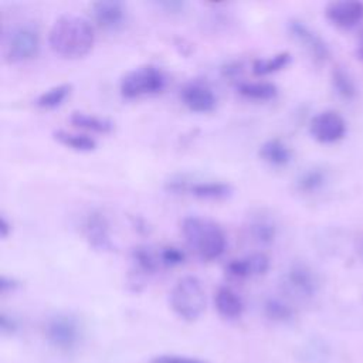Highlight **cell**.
Listing matches in <instances>:
<instances>
[{
  "instance_id": "6da1fadb",
  "label": "cell",
  "mask_w": 363,
  "mask_h": 363,
  "mask_svg": "<svg viewBox=\"0 0 363 363\" xmlns=\"http://www.w3.org/2000/svg\"><path fill=\"white\" fill-rule=\"evenodd\" d=\"M95 41V33L91 23L75 14L58 17L48 34L50 48L60 57L77 60L86 55Z\"/></svg>"
},
{
  "instance_id": "7a4b0ae2",
  "label": "cell",
  "mask_w": 363,
  "mask_h": 363,
  "mask_svg": "<svg viewBox=\"0 0 363 363\" xmlns=\"http://www.w3.org/2000/svg\"><path fill=\"white\" fill-rule=\"evenodd\" d=\"M186 242L203 259H216L225 250V234L218 224L199 216H189L182 223Z\"/></svg>"
},
{
  "instance_id": "3957f363",
  "label": "cell",
  "mask_w": 363,
  "mask_h": 363,
  "mask_svg": "<svg viewBox=\"0 0 363 363\" xmlns=\"http://www.w3.org/2000/svg\"><path fill=\"white\" fill-rule=\"evenodd\" d=\"M170 306L183 320L193 322L201 316L206 308V294L199 278L187 275L180 278L170 292Z\"/></svg>"
},
{
  "instance_id": "277c9868",
  "label": "cell",
  "mask_w": 363,
  "mask_h": 363,
  "mask_svg": "<svg viewBox=\"0 0 363 363\" xmlns=\"http://www.w3.org/2000/svg\"><path fill=\"white\" fill-rule=\"evenodd\" d=\"M166 86L164 72L155 65H143L129 71L121 81V94L132 99L145 95H155Z\"/></svg>"
},
{
  "instance_id": "5b68a950",
  "label": "cell",
  "mask_w": 363,
  "mask_h": 363,
  "mask_svg": "<svg viewBox=\"0 0 363 363\" xmlns=\"http://www.w3.org/2000/svg\"><path fill=\"white\" fill-rule=\"evenodd\" d=\"M81 325L67 313L51 316L45 323V337L48 343L60 352H72L81 342Z\"/></svg>"
},
{
  "instance_id": "8992f818",
  "label": "cell",
  "mask_w": 363,
  "mask_h": 363,
  "mask_svg": "<svg viewBox=\"0 0 363 363\" xmlns=\"http://www.w3.org/2000/svg\"><path fill=\"white\" fill-rule=\"evenodd\" d=\"M282 289L286 295L298 301H306L318 292V277L312 268L303 262H292L282 274Z\"/></svg>"
},
{
  "instance_id": "52a82bcc",
  "label": "cell",
  "mask_w": 363,
  "mask_h": 363,
  "mask_svg": "<svg viewBox=\"0 0 363 363\" xmlns=\"http://www.w3.org/2000/svg\"><path fill=\"white\" fill-rule=\"evenodd\" d=\"M40 50L38 30L31 24L16 27L7 37L4 55L11 64L24 62L34 58Z\"/></svg>"
},
{
  "instance_id": "ba28073f",
  "label": "cell",
  "mask_w": 363,
  "mask_h": 363,
  "mask_svg": "<svg viewBox=\"0 0 363 363\" xmlns=\"http://www.w3.org/2000/svg\"><path fill=\"white\" fill-rule=\"evenodd\" d=\"M309 132L320 143H335L345 136L346 122L337 112L323 111L312 118Z\"/></svg>"
},
{
  "instance_id": "9c48e42d",
  "label": "cell",
  "mask_w": 363,
  "mask_h": 363,
  "mask_svg": "<svg viewBox=\"0 0 363 363\" xmlns=\"http://www.w3.org/2000/svg\"><path fill=\"white\" fill-rule=\"evenodd\" d=\"M288 30L291 35L306 50V52L318 62H325L329 55V47L325 40L315 33L311 27H308L301 20H291L288 23Z\"/></svg>"
},
{
  "instance_id": "30bf717a",
  "label": "cell",
  "mask_w": 363,
  "mask_h": 363,
  "mask_svg": "<svg viewBox=\"0 0 363 363\" xmlns=\"http://www.w3.org/2000/svg\"><path fill=\"white\" fill-rule=\"evenodd\" d=\"M326 18L339 28H352L363 20V3L356 0L332 1L325 9Z\"/></svg>"
},
{
  "instance_id": "8fae6325",
  "label": "cell",
  "mask_w": 363,
  "mask_h": 363,
  "mask_svg": "<svg viewBox=\"0 0 363 363\" xmlns=\"http://www.w3.org/2000/svg\"><path fill=\"white\" fill-rule=\"evenodd\" d=\"M82 231L88 244L96 251H111L112 240L109 234V223L101 211H91L82 225Z\"/></svg>"
},
{
  "instance_id": "7c38bea8",
  "label": "cell",
  "mask_w": 363,
  "mask_h": 363,
  "mask_svg": "<svg viewBox=\"0 0 363 363\" xmlns=\"http://www.w3.org/2000/svg\"><path fill=\"white\" fill-rule=\"evenodd\" d=\"M96 24L106 31H118L126 23V7L118 0H102L92 6Z\"/></svg>"
},
{
  "instance_id": "4fadbf2b",
  "label": "cell",
  "mask_w": 363,
  "mask_h": 363,
  "mask_svg": "<svg viewBox=\"0 0 363 363\" xmlns=\"http://www.w3.org/2000/svg\"><path fill=\"white\" fill-rule=\"evenodd\" d=\"M183 104L193 112L206 113L216 108V96L211 88L201 81L187 82L180 92Z\"/></svg>"
},
{
  "instance_id": "5bb4252c",
  "label": "cell",
  "mask_w": 363,
  "mask_h": 363,
  "mask_svg": "<svg viewBox=\"0 0 363 363\" xmlns=\"http://www.w3.org/2000/svg\"><path fill=\"white\" fill-rule=\"evenodd\" d=\"M269 268V259L264 254H252L233 259L225 265V272L233 278H250L264 275Z\"/></svg>"
},
{
  "instance_id": "9a60e30c",
  "label": "cell",
  "mask_w": 363,
  "mask_h": 363,
  "mask_svg": "<svg viewBox=\"0 0 363 363\" xmlns=\"http://www.w3.org/2000/svg\"><path fill=\"white\" fill-rule=\"evenodd\" d=\"M214 305L224 319H237L244 312V302L241 296L228 286L217 289L214 295Z\"/></svg>"
},
{
  "instance_id": "2e32d148",
  "label": "cell",
  "mask_w": 363,
  "mask_h": 363,
  "mask_svg": "<svg viewBox=\"0 0 363 363\" xmlns=\"http://www.w3.org/2000/svg\"><path fill=\"white\" fill-rule=\"evenodd\" d=\"M259 157L271 166H285L291 162V149L279 139H269L259 146Z\"/></svg>"
},
{
  "instance_id": "e0dca14e",
  "label": "cell",
  "mask_w": 363,
  "mask_h": 363,
  "mask_svg": "<svg viewBox=\"0 0 363 363\" xmlns=\"http://www.w3.org/2000/svg\"><path fill=\"white\" fill-rule=\"evenodd\" d=\"M187 191L194 197L206 200H223L231 196L233 187L221 182H196L189 184Z\"/></svg>"
},
{
  "instance_id": "ac0fdd59",
  "label": "cell",
  "mask_w": 363,
  "mask_h": 363,
  "mask_svg": "<svg viewBox=\"0 0 363 363\" xmlns=\"http://www.w3.org/2000/svg\"><path fill=\"white\" fill-rule=\"evenodd\" d=\"M130 258H132V262H133L136 271L143 275L155 274L159 268V264H162L160 255L155 254L152 251V248L147 245L135 247L130 252Z\"/></svg>"
},
{
  "instance_id": "d6986e66",
  "label": "cell",
  "mask_w": 363,
  "mask_h": 363,
  "mask_svg": "<svg viewBox=\"0 0 363 363\" xmlns=\"http://www.w3.org/2000/svg\"><path fill=\"white\" fill-rule=\"evenodd\" d=\"M240 95L254 101H271L278 95V88L272 82H241L237 85Z\"/></svg>"
},
{
  "instance_id": "ffe728a7",
  "label": "cell",
  "mask_w": 363,
  "mask_h": 363,
  "mask_svg": "<svg viewBox=\"0 0 363 363\" xmlns=\"http://www.w3.org/2000/svg\"><path fill=\"white\" fill-rule=\"evenodd\" d=\"M250 237L252 241L261 245H269L277 235V227L274 221L267 217H255L251 220L248 227Z\"/></svg>"
},
{
  "instance_id": "44dd1931",
  "label": "cell",
  "mask_w": 363,
  "mask_h": 363,
  "mask_svg": "<svg viewBox=\"0 0 363 363\" xmlns=\"http://www.w3.org/2000/svg\"><path fill=\"white\" fill-rule=\"evenodd\" d=\"M54 139L58 140L61 145L78 150V152H91L96 147V140L88 135H81V133H71L62 129H58L52 133Z\"/></svg>"
},
{
  "instance_id": "7402d4cb",
  "label": "cell",
  "mask_w": 363,
  "mask_h": 363,
  "mask_svg": "<svg viewBox=\"0 0 363 363\" xmlns=\"http://www.w3.org/2000/svg\"><path fill=\"white\" fill-rule=\"evenodd\" d=\"M71 123L84 128L88 130H94L98 133H108L113 129V122L106 119V118H99L95 115H89L85 112H72L69 118Z\"/></svg>"
},
{
  "instance_id": "603a6c76",
  "label": "cell",
  "mask_w": 363,
  "mask_h": 363,
  "mask_svg": "<svg viewBox=\"0 0 363 363\" xmlns=\"http://www.w3.org/2000/svg\"><path fill=\"white\" fill-rule=\"evenodd\" d=\"M332 85H333L335 92L342 99H346V101L353 99L357 94V88H356V84H354L353 78L342 67H336L332 71Z\"/></svg>"
},
{
  "instance_id": "cb8c5ba5",
  "label": "cell",
  "mask_w": 363,
  "mask_h": 363,
  "mask_svg": "<svg viewBox=\"0 0 363 363\" xmlns=\"http://www.w3.org/2000/svg\"><path fill=\"white\" fill-rule=\"evenodd\" d=\"M71 84H61L52 86L37 96L34 104L41 109H54L60 106L71 92Z\"/></svg>"
},
{
  "instance_id": "d4e9b609",
  "label": "cell",
  "mask_w": 363,
  "mask_h": 363,
  "mask_svg": "<svg viewBox=\"0 0 363 363\" xmlns=\"http://www.w3.org/2000/svg\"><path fill=\"white\" fill-rule=\"evenodd\" d=\"M264 313L269 320L278 323H286L294 319L292 306L279 298H268L264 302Z\"/></svg>"
},
{
  "instance_id": "484cf974",
  "label": "cell",
  "mask_w": 363,
  "mask_h": 363,
  "mask_svg": "<svg viewBox=\"0 0 363 363\" xmlns=\"http://www.w3.org/2000/svg\"><path fill=\"white\" fill-rule=\"evenodd\" d=\"M291 62V54L284 51L269 58H259L252 62V72L255 75H268L285 68Z\"/></svg>"
},
{
  "instance_id": "4316f807",
  "label": "cell",
  "mask_w": 363,
  "mask_h": 363,
  "mask_svg": "<svg viewBox=\"0 0 363 363\" xmlns=\"http://www.w3.org/2000/svg\"><path fill=\"white\" fill-rule=\"evenodd\" d=\"M326 183V173L320 167H311L303 170L296 179L298 190L303 193H313Z\"/></svg>"
},
{
  "instance_id": "83f0119b",
  "label": "cell",
  "mask_w": 363,
  "mask_h": 363,
  "mask_svg": "<svg viewBox=\"0 0 363 363\" xmlns=\"http://www.w3.org/2000/svg\"><path fill=\"white\" fill-rule=\"evenodd\" d=\"M160 262L166 267H176L184 262L186 254L177 247H164L159 252Z\"/></svg>"
},
{
  "instance_id": "f1b7e54d",
  "label": "cell",
  "mask_w": 363,
  "mask_h": 363,
  "mask_svg": "<svg viewBox=\"0 0 363 363\" xmlns=\"http://www.w3.org/2000/svg\"><path fill=\"white\" fill-rule=\"evenodd\" d=\"M150 363H207V362L200 360V359H196V357L166 354V356H159V357L153 359Z\"/></svg>"
},
{
  "instance_id": "f546056e",
  "label": "cell",
  "mask_w": 363,
  "mask_h": 363,
  "mask_svg": "<svg viewBox=\"0 0 363 363\" xmlns=\"http://www.w3.org/2000/svg\"><path fill=\"white\" fill-rule=\"evenodd\" d=\"M0 329L4 335L16 333L17 329H18V322L16 320V318H13L7 313H1V316H0Z\"/></svg>"
},
{
  "instance_id": "4dcf8cb0",
  "label": "cell",
  "mask_w": 363,
  "mask_h": 363,
  "mask_svg": "<svg viewBox=\"0 0 363 363\" xmlns=\"http://www.w3.org/2000/svg\"><path fill=\"white\" fill-rule=\"evenodd\" d=\"M157 6L164 9L169 13H180L186 7V3L184 1H177V0H172V1L166 0V1H159Z\"/></svg>"
},
{
  "instance_id": "1f68e13d",
  "label": "cell",
  "mask_w": 363,
  "mask_h": 363,
  "mask_svg": "<svg viewBox=\"0 0 363 363\" xmlns=\"http://www.w3.org/2000/svg\"><path fill=\"white\" fill-rule=\"evenodd\" d=\"M20 286V282L14 278H10V277H6L3 275L0 278V291L4 294V292H9V291H14Z\"/></svg>"
},
{
  "instance_id": "d6a6232c",
  "label": "cell",
  "mask_w": 363,
  "mask_h": 363,
  "mask_svg": "<svg viewBox=\"0 0 363 363\" xmlns=\"http://www.w3.org/2000/svg\"><path fill=\"white\" fill-rule=\"evenodd\" d=\"M10 231H11V224L7 221V218L4 216H1L0 217V235H1V238L6 240L10 234Z\"/></svg>"
},
{
  "instance_id": "836d02e7",
  "label": "cell",
  "mask_w": 363,
  "mask_h": 363,
  "mask_svg": "<svg viewBox=\"0 0 363 363\" xmlns=\"http://www.w3.org/2000/svg\"><path fill=\"white\" fill-rule=\"evenodd\" d=\"M241 72V64L238 62H233V64H228L225 68H224V74L228 75V77H233V75H237Z\"/></svg>"
},
{
  "instance_id": "e575fe53",
  "label": "cell",
  "mask_w": 363,
  "mask_h": 363,
  "mask_svg": "<svg viewBox=\"0 0 363 363\" xmlns=\"http://www.w3.org/2000/svg\"><path fill=\"white\" fill-rule=\"evenodd\" d=\"M356 55L359 60L363 61V30L360 33V37H359V43H357V48H356Z\"/></svg>"
},
{
  "instance_id": "d590c367",
  "label": "cell",
  "mask_w": 363,
  "mask_h": 363,
  "mask_svg": "<svg viewBox=\"0 0 363 363\" xmlns=\"http://www.w3.org/2000/svg\"><path fill=\"white\" fill-rule=\"evenodd\" d=\"M357 251H359V255H360L362 259H363V238H362L360 242H359V250H357Z\"/></svg>"
}]
</instances>
